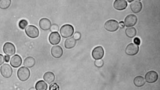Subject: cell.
Wrapping results in <instances>:
<instances>
[{
  "label": "cell",
  "mask_w": 160,
  "mask_h": 90,
  "mask_svg": "<svg viewBox=\"0 0 160 90\" xmlns=\"http://www.w3.org/2000/svg\"><path fill=\"white\" fill-rule=\"evenodd\" d=\"M126 33L128 37L133 38L136 36L137 31L134 27L128 28L126 29Z\"/></svg>",
  "instance_id": "cell-22"
},
{
  "label": "cell",
  "mask_w": 160,
  "mask_h": 90,
  "mask_svg": "<svg viewBox=\"0 0 160 90\" xmlns=\"http://www.w3.org/2000/svg\"><path fill=\"white\" fill-rule=\"evenodd\" d=\"M1 72L3 77L6 78H8L12 74V69L9 65L5 64L1 67Z\"/></svg>",
  "instance_id": "cell-5"
},
{
  "label": "cell",
  "mask_w": 160,
  "mask_h": 90,
  "mask_svg": "<svg viewBox=\"0 0 160 90\" xmlns=\"http://www.w3.org/2000/svg\"><path fill=\"white\" fill-rule=\"evenodd\" d=\"M39 26L40 28L42 30H47L50 29L52 26V23L49 19L43 18L40 20Z\"/></svg>",
  "instance_id": "cell-14"
},
{
  "label": "cell",
  "mask_w": 160,
  "mask_h": 90,
  "mask_svg": "<svg viewBox=\"0 0 160 90\" xmlns=\"http://www.w3.org/2000/svg\"><path fill=\"white\" fill-rule=\"evenodd\" d=\"M134 82L135 85L138 87H142L145 83L144 78L141 76L136 77L134 80Z\"/></svg>",
  "instance_id": "cell-20"
},
{
  "label": "cell",
  "mask_w": 160,
  "mask_h": 90,
  "mask_svg": "<svg viewBox=\"0 0 160 90\" xmlns=\"http://www.w3.org/2000/svg\"><path fill=\"white\" fill-rule=\"evenodd\" d=\"M31 73L29 69L25 67L20 68L17 71L18 78L21 81H25L30 77Z\"/></svg>",
  "instance_id": "cell-2"
},
{
  "label": "cell",
  "mask_w": 160,
  "mask_h": 90,
  "mask_svg": "<svg viewBox=\"0 0 160 90\" xmlns=\"http://www.w3.org/2000/svg\"><path fill=\"white\" fill-rule=\"evenodd\" d=\"M28 25V22L25 19L21 20L19 23V27L22 29H25Z\"/></svg>",
  "instance_id": "cell-24"
},
{
  "label": "cell",
  "mask_w": 160,
  "mask_h": 90,
  "mask_svg": "<svg viewBox=\"0 0 160 90\" xmlns=\"http://www.w3.org/2000/svg\"><path fill=\"white\" fill-rule=\"evenodd\" d=\"M49 90H60L59 86L56 83H54L50 86Z\"/></svg>",
  "instance_id": "cell-27"
},
{
  "label": "cell",
  "mask_w": 160,
  "mask_h": 90,
  "mask_svg": "<svg viewBox=\"0 0 160 90\" xmlns=\"http://www.w3.org/2000/svg\"><path fill=\"white\" fill-rule=\"evenodd\" d=\"M59 26L56 24H53L50 27V30L53 32H57L59 31Z\"/></svg>",
  "instance_id": "cell-26"
},
{
  "label": "cell",
  "mask_w": 160,
  "mask_h": 90,
  "mask_svg": "<svg viewBox=\"0 0 160 90\" xmlns=\"http://www.w3.org/2000/svg\"><path fill=\"white\" fill-rule=\"evenodd\" d=\"M25 33L29 37L35 38L38 37L39 31L37 27L33 25H28L25 30Z\"/></svg>",
  "instance_id": "cell-4"
},
{
  "label": "cell",
  "mask_w": 160,
  "mask_h": 90,
  "mask_svg": "<svg viewBox=\"0 0 160 90\" xmlns=\"http://www.w3.org/2000/svg\"><path fill=\"white\" fill-rule=\"evenodd\" d=\"M74 29L73 26L69 24L63 25L60 29L61 36L64 38L70 37L73 34Z\"/></svg>",
  "instance_id": "cell-1"
},
{
  "label": "cell",
  "mask_w": 160,
  "mask_h": 90,
  "mask_svg": "<svg viewBox=\"0 0 160 90\" xmlns=\"http://www.w3.org/2000/svg\"><path fill=\"white\" fill-rule=\"evenodd\" d=\"M63 51L60 46L57 45L53 46L51 49V54L52 56L56 58H59L63 55Z\"/></svg>",
  "instance_id": "cell-13"
},
{
  "label": "cell",
  "mask_w": 160,
  "mask_h": 90,
  "mask_svg": "<svg viewBox=\"0 0 160 90\" xmlns=\"http://www.w3.org/2000/svg\"><path fill=\"white\" fill-rule=\"evenodd\" d=\"M104 51L103 48L98 46L94 48L92 52V56L94 59L97 60L102 58L104 56Z\"/></svg>",
  "instance_id": "cell-7"
},
{
  "label": "cell",
  "mask_w": 160,
  "mask_h": 90,
  "mask_svg": "<svg viewBox=\"0 0 160 90\" xmlns=\"http://www.w3.org/2000/svg\"><path fill=\"white\" fill-rule=\"evenodd\" d=\"M35 88L36 90H47L48 86L44 81L40 80L36 83Z\"/></svg>",
  "instance_id": "cell-21"
},
{
  "label": "cell",
  "mask_w": 160,
  "mask_h": 90,
  "mask_svg": "<svg viewBox=\"0 0 160 90\" xmlns=\"http://www.w3.org/2000/svg\"><path fill=\"white\" fill-rule=\"evenodd\" d=\"M134 1H128L129 2V3H130V2H133Z\"/></svg>",
  "instance_id": "cell-34"
},
{
  "label": "cell",
  "mask_w": 160,
  "mask_h": 90,
  "mask_svg": "<svg viewBox=\"0 0 160 90\" xmlns=\"http://www.w3.org/2000/svg\"><path fill=\"white\" fill-rule=\"evenodd\" d=\"M11 3L10 0H0V8L3 10L8 8Z\"/></svg>",
  "instance_id": "cell-23"
},
{
  "label": "cell",
  "mask_w": 160,
  "mask_h": 90,
  "mask_svg": "<svg viewBox=\"0 0 160 90\" xmlns=\"http://www.w3.org/2000/svg\"><path fill=\"white\" fill-rule=\"evenodd\" d=\"M22 63V59L19 55L16 54L11 58L10 62L11 65L14 68L19 67Z\"/></svg>",
  "instance_id": "cell-16"
},
{
  "label": "cell",
  "mask_w": 160,
  "mask_h": 90,
  "mask_svg": "<svg viewBox=\"0 0 160 90\" xmlns=\"http://www.w3.org/2000/svg\"><path fill=\"white\" fill-rule=\"evenodd\" d=\"M134 43L137 45H139L141 44V40L138 37L135 38L134 40Z\"/></svg>",
  "instance_id": "cell-29"
},
{
  "label": "cell",
  "mask_w": 160,
  "mask_h": 90,
  "mask_svg": "<svg viewBox=\"0 0 160 90\" xmlns=\"http://www.w3.org/2000/svg\"><path fill=\"white\" fill-rule=\"evenodd\" d=\"M35 64V60L32 57H28L24 60V65L28 68H31L33 67Z\"/></svg>",
  "instance_id": "cell-19"
},
{
  "label": "cell",
  "mask_w": 160,
  "mask_h": 90,
  "mask_svg": "<svg viewBox=\"0 0 160 90\" xmlns=\"http://www.w3.org/2000/svg\"><path fill=\"white\" fill-rule=\"evenodd\" d=\"M81 33L78 32H76L74 34L73 37L76 40H79L81 38Z\"/></svg>",
  "instance_id": "cell-28"
},
{
  "label": "cell",
  "mask_w": 160,
  "mask_h": 90,
  "mask_svg": "<svg viewBox=\"0 0 160 90\" xmlns=\"http://www.w3.org/2000/svg\"><path fill=\"white\" fill-rule=\"evenodd\" d=\"M127 5V3L125 0H116L114 3V8L118 10L125 9Z\"/></svg>",
  "instance_id": "cell-12"
},
{
  "label": "cell",
  "mask_w": 160,
  "mask_h": 90,
  "mask_svg": "<svg viewBox=\"0 0 160 90\" xmlns=\"http://www.w3.org/2000/svg\"><path fill=\"white\" fill-rule=\"evenodd\" d=\"M104 64V62L102 60H97L94 62V65L98 68L102 67Z\"/></svg>",
  "instance_id": "cell-25"
},
{
  "label": "cell",
  "mask_w": 160,
  "mask_h": 90,
  "mask_svg": "<svg viewBox=\"0 0 160 90\" xmlns=\"http://www.w3.org/2000/svg\"><path fill=\"white\" fill-rule=\"evenodd\" d=\"M4 58L2 54H0V65H1L4 63Z\"/></svg>",
  "instance_id": "cell-30"
},
{
  "label": "cell",
  "mask_w": 160,
  "mask_h": 90,
  "mask_svg": "<svg viewBox=\"0 0 160 90\" xmlns=\"http://www.w3.org/2000/svg\"><path fill=\"white\" fill-rule=\"evenodd\" d=\"M76 44V41L73 37L67 39L64 42V46L67 49H71L74 47Z\"/></svg>",
  "instance_id": "cell-18"
},
{
  "label": "cell",
  "mask_w": 160,
  "mask_h": 90,
  "mask_svg": "<svg viewBox=\"0 0 160 90\" xmlns=\"http://www.w3.org/2000/svg\"><path fill=\"white\" fill-rule=\"evenodd\" d=\"M43 78L48 83L50 84L55 81V76L53 72H47L43 75Z\"/></svg>",
  "instance_id": "cell-17"
},
{
  "label": "cell",
  "mask_w": 160,
  "mask_h": 90,
  "mask_svg": "<svg viewBox=\"0 0 160 90\" xmlns=\"http://www.w3.org/2000/svg\"><path fill=\"white\" fill-rule=\"evenodd\" d=\"M120 27L121 28H124L125 25L124 22H120L119 23Z\"/></svg>",
  "instance_id": "cell-32"
},
{
  "label": "cell",
  "mask_w": 160,
  "mask_h": 90,
  "mask_svg": "<svg viewBox=\"0 0 160 90\" xmlns=\"http://www.w3.org/2000/svg\"><path fill=\"white\" fill-rule=\"evenodd\" d=\"M49 39L50 44L54 45H56L60 42L61 37L58 32H52L50 34Z\"/></svg>",
  "instance_id": "cell-11"
},
{
  "label": "cell",
  "mask_w": 160,
  "mask_h": 90,
  "mask_svg": "<svg viewBox=\"0 0 160 90\" xmlns=\"http://www.w3.org/2000/svg\"><path fill=\"white\" fill-rule=\"evenodd\" d=\"M29 90H36L35 88L34 87L31 88L30 89H29Z\"/></svg>",
  "instance_id": "cell-33"
},
{
  "label": "cell",
  "mask_w": 160,
  "mask_h": 90,
  "mask_svg": "<svg viewBox=\"0 0 160 90\" xmlns=\"http://www.w3.org/2000/svg\"><path fill=\"white\" fill-rule=\"evenodd\" d=\"M132 11L135 13L140 12L142 8V4L139 1H134L130 5Z\"/></svg>",
  "instance_id": "cell-15"
},
{
  "label": "cell",
  "mask_w": 160,
  "mask_h": 90,
  "mask_svg": "<svg viewBox=\"0 0 160 90\" xmlns=\"http://www.w3.org/2000/svg\"><path fill=\"white\" fill-rule=\"evenodd\" d=\"M139 50V47L138 45L133 43H130L127 46L126 52L128 55L133 56L138 53Z\"/></svg>",
  "instance_id": "cell-8"
},
{
  "label": "cell",
  "mask_w": 160,
  "mask_h": 90,
  "mask_svg": "<svg viewBox=\"0 0 160 90\" xmlns=\"http://www.w3.org/2000/svg\"><path fill=\"white\" fill-rule=\"evenodd\" d=\"M119 25L117 21L114 19L109 20L104 25L105 28L108 31L115 32L119 29Z\"/></svg>",
  "instance_id": "cell-3"
},
{
  "label": "cell",
  "mask_w": 160,
  "mask_h": 90,
  "mask_svg": "<svg viewBox=\"0 0 160 90\" xmlns=\"http://www.w3.org/2000/svg\"><path fill=\"white\" fill-rule=\"evenodd\" d=\"M3 50L4 53L9 56H12L15 54L16 51L15 46L10 42H6L4 44Z\"/></svg>",
  "instance_id": "cell-6"
},
{
  "label": "cell",
  "mask_w": 160,
  "mask_h": 90,
  "mask_svg": "<svg viewBox=\"0 0 160 90\" xmlns=\"http://www.w3.org/2000/svg\"><path fill=\"white\" fill-rule=\"evenodd\" d=\"M4 59L6 62H8L10 60V56L6 55L4 57Z\"/></svg>",
  "instance_id": "cell-31"
},
{
  "label": "cell",
  "mask_w": 160,
  "mask_h": 90,
  "mask_svg": "<svg viewBox=\"0 0 160 90\" xmlns=\"http://www.w3.org/2000/svg\"><path fill=\"white\" fill-rule=\"evenodd\" d=\"M137 18L133 14L128 15L125 20V25L127 27H132L135 25L137 22Z\"/></svg>",
  "instance_id": "cell-10"
},
{
  "label": "cell",
  "mask_w": 160,
  "mask_h": 90,
  "mask_svg": "<svg viewBox=\"0 0 160 90\" xmlns=\"http://www.w3.org/2000/svg\"><path fill=\"white\" fill-rule=\"evenodd\" d=\"M145 79L149 83H155L158 80V75L157 73L154 71L148 72L145 75Z\"/></svg>",
  "instance_id": "cell-9"
}]
</instances>
